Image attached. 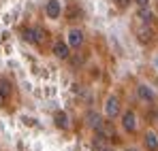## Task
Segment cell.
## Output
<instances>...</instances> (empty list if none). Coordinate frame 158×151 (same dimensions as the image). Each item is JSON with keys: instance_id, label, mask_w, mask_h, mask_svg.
<instances>
[{"instance_id": "6da1fadb", "label": "cell", "mask_w": 158, "mask_h": 151, "mask_svg": "<svg viewBox=\"0 0 158 151\" xmlns=\"http://www.w3.org/2000/svg\"><path fill=\"white\" fill-rule=\"evenodd\" d=\"M94 132H96V136H98V141H113L115 138V128H113V124L111 121H98L96 124V128H94Z\"/></svg>"}, {"instance_id": "7a4b0ae2", "label": "cell", "mask_w": 158, "mask_h": 151, "mask_svg": "<svg viewBox=\"0 0 158 151\" xmlns=\"http://www.w3.org/2000/svg\"><path fill=\"white\" fill-rule=\"evenodd\" d=\"M83 32L79 30V28H73V30H69L66 32V43H69V47L71 49H77V47H81L83 45Z\"/></svg>"}, {"instance_id": "3957f363", "label": "cell", "mask_w": 158, "mask_h": 151, "mask_svg": "<svg viewBox=\"0 0 158 151\" xmlns=\"http://www.w3.org/2000/svg\"><path fill=\"white\" fill-rule=\"evenodd\" d=\"M24 38H26L28 43L41 45V43L45 41V32H43L41 28H28V30H24Z\"/></svg>"}, {"instance_id": "277c9868", "label": "cell", "mask_w": 158, "mask_h": 151, "mask_svg": "<svg viewBox=\"0 0 158 151\" xmlns=\"http://www.w3.org/2000/svg\"><path fill=\"white\" fill-rule=\"evenodd\" d=\"M137 115H135V111H126L124 115H122V128L128 132V134H132V132H137Z\"/></svg>"}, {"instance_id": "5b68a950", "label": "cell", "mask_w": 158, "mask_h": 151, "mask_svg": "<svg viewBox=\"0 0 158 151\" xmlns=\"http://www.w3.org/2000/svg\"><path fill=\"white\" fill-rule=\"evenodd\" d=\"M53 55H56L58 60H69V58H71V47H69V43H66V41H56V43H53Z\"/></svg>"}, {"instance_id": "8992f818", "label": "cell", "mask_w": 158, "mask_h": 151, "mask_svg": "<svg viewBox=\"0 0 158 151\" xmlns=\"http://www.w3.org/2000/svg\"><path fill=\"white\" fill-rule=\"evenodd\" d=\"M105 111H107V115H109L111 119L120 117V100H118L115 96H111V98L107 100V104H105Z\"/></svg>"}, {"instance_id": "52a82bcc", "label": "cell", "mask_w": 158, "mask_h": 151, "mask_svg": "<svg viewBox=\"0 0 158 151\" xmlns=\"http://www.w3.org/2000/svg\"><path fill=\"white\" fill-rule=\"evenodd\" d=\"M60 13H62V6H60L58 0H49V2L45 4V15H47L49 19H58Z\"/></svg>"}, {"instance_id": "ba28073f", "label": "cell", "mask_w": 158, "mask_h": 151, "mask_svg": "<svg viewBox=\"0 0 158 151\" xmlns=\"http://www.w3.org/2000/svg\"><path fill=\"white\" fill-rule=\"evenodd\" d=\"M137 98L141 102H148V104H150V102H154L156 96H154V92L150 89V85H139V87H137Z\"/></svg>"}, {"instance_id": "9c48e42d", "label": "cell", "mask_w": 158, "mask_h": 151, "mask_svg": "<svg viewBox=\"0 0 158 151\" xmlns=\"http://www.w3.org/2000/svg\"><path fill=\"white\" fill-rule=\"evenodd\" d=\"M143 141H145V149L148 151H158V134L156 132H145V136H143Z\"/></svg>"}, {"instance_id": "30bf717a", "label": "cell", "mask_w": 158, "mask_h": 151, "mask_svg": "<svg viewBox=\"0 0 158 151\" xmlns=\"http://www.w3.org/2000/svg\"><path fill=\"white\" fill-rule=\"evenodd\" d=\"M137 38L141 43H150V38H152V28H150V24H143L137 30Z\"/></svg>"}, {"instance_id": "8fae6325", "label": "cell", "mask_w": 158, "mask_h": 151, "mask_svg": "<svg viewBox=\"0 0 158 151\" xmlns=\"http://www.w3.org/2000/svg\"><path fill=\"white\" fill-rule=\"evenodd\" d=\"M56 126L60 128V130H69L71 119H69V115H66L64 111H58V113H56Z\"/></svg>"}, {"instance_id": "7c38bea8", "label": "cell", "mask_w": 158, "mask_h": 151, "mask_svg": "<svg viewBox=\"0 0 158 151\" xmlns=\"http://www.w3.org/2000/svg\"><path fill=\"white\" fill-rule=\"evenodd\" d=\"M13 94V85L6 81V79H0V96H4V98H9Z\"/></svg>"}, {"instance_id": "4fadbf2b", "label": "cell", "mask_w": 158, "mask_h": 151, "mask_svg": "<svg viewBox=\"0 0 158 151\" xmlns=\"http://www.w3.org/2000/svg\"><path fill=\"white\" fill-rule=\"evenodd\" d=\"M98 121H101V115H98L96 111H90V113L85 115V124H88L90 128H96V124H98Z\"/></svg>"}, {"instance_id": "5bb4252c", "label": "cell", "mask_w": 158, "mask_h": 151, "mask_svg": "<svg viewBox=\"0 0 158 151\" xmlns=\"http://www.w3.org/2000/svg\"><path fill=\"white\" fill-rule=\"evenodd\" d=\"M139 17H141V22H143V24H150V22L154 19V13H152L148 6H143V9L139 11Z\"/></svg>"}, {"instance_id": "9a60e30c", "label": "cell", "mask_w": 158, "mask_h": 151, "mask_svg": "<svg viewBox=\"0 0 158 151\" xmlns=\"http://www.w3.org/2000/svg\"><path fill=\"white\" fill-rule=\"evenodd\" d=\"M115 2H118V6H120V9H126V6L131 4L132 0H115Z\"/></svg>"}, {"instance_id": "2e32d148", "label": "cell", "mask_w": 158, "mask_h": 151, "mask_svg": "<svg viewBox=\"0 0 158 151\" xmlns=\"http://www.w3.org/2000/svg\"><path fill=\"white\" fill-rule=\"evenodd\" d=\"M132 2H137V6H141V9L150 4V0H132Z\"/></svg>"}, {"instance_id": "e0dca14e", "label": "cell", "mask_w": 158, "mask_h": 151, "mask_svg": "<svg viewBox=\"0 0 158 151\" xmlns=\"http://www.w3.org/2000/svg\"><path fill=\"white\" fill-rule=\"evenodd\" d=\"M4 100H6V98H4V96H0V106L4 104Z\"/></svg>"}, {"instance_id": "ac0fdd59", "label": "cell", "mask_w": 158, "mask_h": 151, "mask_svg": "<svg viewBox=\"0 0 158 151\" xmlns=\"http://www.w3.org/2000/svg\"><path fill=\"white\" fill-rule=\"evenodd\" d=\"M128 151H137V149H128Z\"/></svg>"}]
</instances>
